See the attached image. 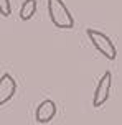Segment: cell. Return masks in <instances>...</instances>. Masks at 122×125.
Here are the masks:
<instances>
[{
    "label": "cell",
    "instance_id": "1",
    "mask_svg": "<svg viewBox=\"0 0 122 125\" xmlns=\"http://www.w3.org/2000/svg\"><path fill=\"white\" fill-rule=\"evenodd\" d=\"M48 15L56 28L71 30L74 26V18L63 0H48Z\"/></svg>",
    "mask_w": 122,
    "mask_h": 125
},
{
    "label": "cell",
    "instance_id": "2",
    "mask_svg": "<svg viewBox=\"0 0 122 125\" xmlns=\"http://www.w3.org/2000/svg\"><path fill=\"white\" fill-rule=\"evenodd\" d=\"M86 35H88V38L91 40L92 46H94L106 59H111V61L116 59L117 50H116V46H114V43H112V40H111L106 33H102V31H99V30H94V28H88V30H86Z\"/></svg>",
    "mask_w": 122,
    "mask_h": 125
},
{
    "label": "cell",
    "instance_id": "3",
    "mask_svg": "<svg viewBox=\"0 0 122 125\" xmlns=\"http://www.w3.org/2000/svg\"><path fill=\"white\" fill-rule=\"evenodd\" d=\"M111 89H112V74H111V71H106L101 76V79H99V82L96 86L94 97H92V105L94 107L104 105L111 95Z\"/></svg>",
    "mask_w": 122,
    "mask_h": 125
},
{
    "label": "cell",
    "instance_id": "4",
    "mask_svg": "<svg viewBox=\"0 0 122 125\" xmlns=\"http://www.w3.org/2000/svg\"><path fill=\"white\" fill-rule=\"evenodd\" d=\"M15 92H17V81L10 73H3L0 77V107H3L8 100H12Z\"/></svg>",
    "mask_w": 122,
    "mask_h": 125
},
{
    "label": "cell",
    "instance_id": "5",
    "mask_svg": "<svg viewBox=\"0 0 122 125\" xmlns=\"http://www.w3.org/2000/svg\"><path fill=\"white\" fill-rule=\"evenodd\" d=\"M56 115V104L51 99H45L35 110V120L38 124H48Z\"/></svg>",
    "mask_w": 122,
    "mask_h": 125
},
{
    "label": "cell",
    "instance_id": "6",
    "mask_svg": "<svg viewBox=\"0 0 122 125\" xmlns=\"http://www.w3.org/2000/svg\"><path fill=\"white\" fill-rule=\"evenodd\" d=\"M36 7H38L36 0H25L20 7V20H23V21L32 20L36 13Z\"/></svg>",
    "mask_w": 122,
    "mask_h": 125
},
{
    "label": "cell",
    "instance_id": "7",
    "mask_svg": "<svg viewBox=\"0 0 122 125\" xmlns=\"http://www.w3.org/2000/svg\"><path fill=\"white\" fill-rule=\"evenodd\" d=\"M0 15L2 17H10L12 15V3H10V0H0Z\"/></svg>",
    "mask_w": 122,
    "mask_h": 125
}]
</instances>
